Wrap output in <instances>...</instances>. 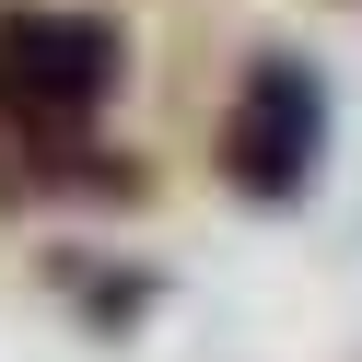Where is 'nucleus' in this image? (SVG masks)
I'll list each match as a JSON object with an SVG mask.
<instances>
[{
    "label": "nucleus",
    "mask_w": 362,
    "mask_h": 362,
    "mask_svg": "<svg viewBox=\"0 0 362 362\" xmlns=\"http://www.w3.org/2000/svg\"><path fill=\"white\" fill-rule=\"evenodd\" d=\"M117 82H129V35L105 12H59V0L0 12V129H12V152L94 141Z\"/></svg>",
    "instance_id": "obj_1"
},
{
    "label": "nucleus",
    "mask_w": 362,
    "mask_h": 362,
    "mask_svg": "<svg viewBox=\"0 0 362 362\" xmlns=\"http://www.w3.org/2000/svg\"><path fill=\"white\" fill-rule=\"evenodd\" d=\"M59 292H71V304L94 315V327H129V315L152 304V281H141L129 257H59Z\"/></svg>",
    "instance_id": "obj_3"
},
{
    "label": "nucleus",
    "mask_w": 362,
    "mask_h": 362,
    "mask_svg": "<svg viewBox=\"0 0 362 362\" xmlns=\"http://www.w3.org/2000/svg\"><path fill=\"white\" fill-rule=\"evenodd\" d=\"M211 164H222V187H234L245 211H292V199L315 187V164H327V82H315L304 47L245 59L234 105H222V129H211Z\"/></svg>",
    "instance_id": "obj_2"
},
{
    "label": "nucleus",
    "mask_w": 362,
    "mask_h": 362,
    "mask_svg": "<svg viewBox=\"0 0 362 362\" xmlns=\"http://www.w3.org/2000/svg\"><path fill=\"white\" fill-rule=\"evenodd\" d=\"M12 187H24V175H12V152H0V211H12Z\"/></svg>",
    "instance_id": "obj_4"
}]
</instances>
